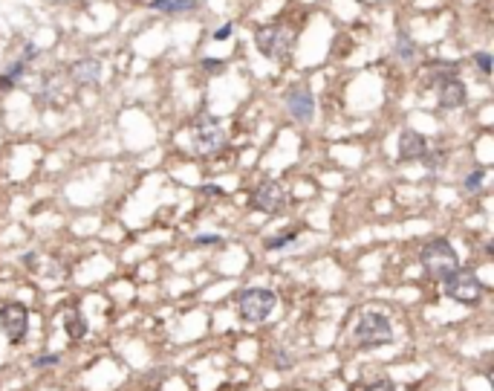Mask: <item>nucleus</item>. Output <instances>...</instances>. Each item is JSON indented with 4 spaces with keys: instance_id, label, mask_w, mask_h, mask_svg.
Returning a JSON list of instances; mask_svg holds the SVG:
<instances>
[{
    "instance_id": "obj_1",
    "label": "nucleus",
    "mask_w": 494,
    "mask_h": 391,
    "mask_svg": "<svg viewBox=\"0 0 494 391\" xmlns=\"http://www.w3.org/2000/svg\"><path fill=\"white\" fill-rule=\"evenodd\" d=\"M419 264H422L428 279L445 281L459 269V255L445 238H434L419 250Z\"/></svg>"
},
{
    "instance_id": "obj_2",
    "label": "nucleus",
    "mask_w": 494,
    "mask_h": 391,
    "mask_svg": "<svg viewBox=\"0 0 494 391\" xmlns=\"http://www.w3.org/2000/svg\"><path fill=\"white\" fill-rule=\"evenodd\" d=\"M393 339V325L379 310H364L353 327V342L359 348H379Z\"/></svg>"
},
{
    "instance_id": "obj_3",
    "label": "nucleus",
    "mask_w": 494,
    "mask_h": 391,
    "mask_svg": "<svg viewBox=\"0 0 494 391\" xmlns=\"http://www.w3.org/2000/svg\"><path fill=\"white\" fill-rule=\"evenodd\" d=\"M223 142H226V131H223V122L217 116L203 113V116L194 119V125H191V148L197 154L220 151Z\"/></svg>"
},
{
    "instance_id": "obj_4",
    "label": "nucleus",
    "mask_w": 494,
    "mask_h": 391,
    "mask_svg": "<svg viewBox=\"0 0 494 391\" xmlns=\"http://www.w3.org/2000/svg\"><path fill=\"white\" fill-rule=\"evenodd\" d=\"M277 308V296L266 287H246L237 296V313L246 322H263Z\"/></svg>"
},
{
    "instance_id": "obj_5",
    "label": "nucleus",
    "mask_w": 494,
    "mask_h": 391,
    "mask_svg": "<svg viewBox=\"0 0 494 391\" xmlns=\"http://www.w3.org/2000/svg\"><path fill=\"white\" fill-rule=\"evenodd\" d=\"M442 284H445L448 298H454V302H459V305H477L483 298V293H486L483 281L474 273H466V269H457V273L451 279H445Z\"/></svg>"
},
{
    "instance_id": "obj_6",
    "label": "nucleus",
    "mask_w": 494,
    "mask_h": 391,
    "mask_svg": "<svg viewBox=\"0 0 494 391\" xmlns=\"http://www.w3.org/2000/svg\"><path fill=\"white\" fill-rule=\"evenodd\" d=\"M292 41H295V35L287 26H263L255 33V47L266 58H284L289 52Z\"/></svg>"
},
{
    "instance_id": "obj_7",
    "label": "nucleus",
    "mask_w": 494,
    "mask_h": 391,
    "mask_svg": "<svg viewBox=\"0 0 494 391\" xmlns=\"http://www.w3.org/2000/svg\"><path fill=\"white\" fill-rule=\"evenodd\" d=\"M29 330V310L20 302H6L0 305V334H4L12 345L23 342Z\"/></svg>"
},
{
    "instance_id": "obj_8",
    "label": "nucleus",
    "mask_w": 494,
    "mask_h": 391,
    "mask_svg": "<svg viewBox=\"0 0 494 391\" xmlns=\"http://www.w3.org/2000/svg\"><path fill=\"white\" fill-rule=\"evenodd\" d=\"M287 110L298 119V122H313V116H315V96H313V90L295 87L292 93L287 96Z\"/></svg>"
},
{
    "instance_id": "obj_9",
    "label": "nucleus",
    "mask_w": 494,
    "mask_h": 391,
    "mask_svg": "<svg viewBox=\"0 0 494 391\" xmlns=\"http://www.w3.org/2000/svg\"><path fill=\"white\" fill-rule=\"evenodd\" d=\"M428 148H430V142H428V136L425 134H419V131H402L399 134V160H422L425 154H428Z\"/></svg>"
},
{
    "instance_id": "obj_10",
    "label": "nucleus",
    "mask_w": 494,
    "mask_h": 391,
    "mask_svg": "<svg viewBox=\"0 0 494 391\" xmlns=\"http://www.w3.org/2000/svg\"><path fill=\"white\" fill-rule=\"evenodd\" d=\"M437 102L442 110H454V107H462L466 105V84H462L457 76L451 78H442L440 87H437Z\"/></svg>"
},
{
    "instance_id": "obj_11",
    "label": "nucleus",
    "mask_w": 494,
    "mask_h": 391,
    "mask_svg": "<svg viewBox=\"0 0 494 391\" xmlns=\"http://www.w3.org/2000/svg\"><path fill=\"white\" fill-rule=\"evenodd\" d=\"M284 203V189L277 183H260L252 194V209H258V212H277Z\"/></svg>"
},
{
    "instance_id": "obj_12",
    "label": "nucleus",
    "mask_w": 494,
    "mask_h": 391,
    "mask_svg": "<svg viewBox=\"0 0 494 391\" xmlns=\"http://www.w3.org/2000/svg\"><path fill=\"white\" fill-rule=\"evenodd\" d=\"M102 78V62L99 58H81L73 64V81L76 84H99Z\"/></svg>"
},
{
    "instance_id": "obj_13",
    "label": "nucleus",
    "mask_w": 494,
    "mask_h": 391,
    "mask_svg": "<svg viewBox=\"0 0 494 391\" xmlns=\"http://www.w3.org/2000/svg\"><path fill=\"white\" fill-rule=\"evenodd\" d=\"M197 6V0H150V9H159L168 15H179V12H191Z\"/></svg>"
},
{
    "instance_id": "obj_14",
    "label": "nucleus",
    "mask_w": 494,
    "mask_h": 391,
    "mask_svg": "<svg viewBox=\"0 0 494 391\" xmlns=\"http://www.w3.org/2000/svg\"><path fill=\"white\" fill-rule=\"evenodd\" d=\"M26 64L29 62H23V58H18V62L4 73V76H0V90H12L18 81H20V76L26 73Z\"/></svg>"
},
{
    "instance_id": "obj_15",
    "label": "nucleus",
    "mask_w": 494,
    "mask_h": 391,
    "mask_svg": "<svg viewBox=\"0 0 494 391\" xmlns=\"http://www.w3.org/2000/svg\"><path fill=\"white\" fill-rule=\"evenodd\" d=\"M393 52L402 58V62H411V58L416 55V47H414V41H411L408 33H396V47H393Z\"/></svg>"
},
{
    "instance_id": "obj_16",
    "label": "nucleus",
    "mask_w": 494,
    "mask_h": 391,
    "mask_svg": "<svg viewBox=\"0 0 494 391\" xmlns=\"http://www.w3.org/2000/svg\"><path fill=\"white\" fill-rule=\"evenodd\" d=\"M64 327H67L70 339H84V337H87V319H84L81 313H70Z\"/></svg>"
},
{
    "instance_id": "obj_17",
    "label": "nucleus",
    "mask_w": 494,
    "mask_h": 391,
    "mask_svg": "<svg viewBox=\"0 0 494 391\" xmlns=\"http://www.w3.org/2000/svg\"><path fill=\"white\" fill-rule=\"evenodd\" d=\"M483 180H486V168H477V171H471L466 180H462V189H466L469 194H474V192L483 189Z\"/></svg>"
},
{
    "instance_id": "obj_18",
    "label": "nucleus",
    "mask_w": 494,
    "mask_h": 391,
    "mask_svg": "<svg viewBox=\"0 0 494 391\" xmlns=\"http://www.w3.org/2000/svg\"><path fill=\"white\" fill-rule=\"evenodd\" d=\"M295 240H298V232H284V235H277V238H266L263 247L266 250H281L287 244H295Z\"/></svg>"
},
{
    "instance_id": "obj_19",
    "label": "nucleus",
    "mask_w": 494,
    "mask_h": 391,
    "mask_svg": "<svg viewBox=\"0 0 494 391\" xmlns=\"http://www.w3.org/2000/svg\"><path fill=\"white\" fill-rule=\"evenodd\" d=\"M194 244L197 247H214V244H223V238L217 232H211V235H197L194 238Z\"/></svg>"
},
{
    "instance_id": "obj_20",
    "label": "nucleus",
    "mask_w": 494,
    "mask_h": 391,
    "mask_svg": "<svg viewBox=\"0 0 494 391\" xmlns=\"http://www.w3.org/2000/svg\"><path fill=\"white\" fill-rule=\"evenodd\" d=\"M58 363H61L58 354H47V356H35V359H32L35 368H47V366H58Z\"/></svg>"
},
{
    "instance_id": "obj_21",
    "label": "nucleus",
    "mask_w": 494,
    "mask_h": 391,
    "mask_svg": "<svg viewBox=\"0 0 494 391\" xmlns=\"http://www.w3.org/2000/svg\"><path fill=\"white\" fill-rule=\"evenodd\" d=\"M422 163H425L428 168H440V165H442V151H430V148H428V154L422 157Z\"/></svg>"
},
{
    "instance_id": "obj_22",
    "label": "nucleus",
    "mask_w": 494,
    "mask_h": 391,
    "mask_svg": "<svg viewBox=\"0 0 494 391\" xmlns=\"http://www.w3.org/2000/svg\"><path fill=\"white\" fill-rule=\"evenodd\" d=\"M474 62H477V67H480L483 76L491 73V55H488V52H477V55H474Z\"/></svg>"
},
{
    "instance_id": "obj_23",
    "label": "nucleus",
    "mask_w": 494,
    "mask_h": 391,
    "mask_svg": "<svg viewBox=\"0 0 494 391\" xmlns=\"http://www.w3.org/2000/svg\"><path fill=\"white\" fill-rule=\"evenodd\" d=\"M364 391H396V385L390 380H379V383H370Z\"/></svg>"
},
{
    "instance_id": "obj_24",
    "label": "nucleus",
    "mask_w": 494,
    "mask_h": 391,
    "mask_svg": "<svg viewBox=\"0 0 494 391\" xmlns=\"http://www.w3.org/2000/svg\"><path fill=\"white\" fill-rule=\"evenodd\" d=\"M231 35V23H223L220 29H214V41H226Z\"/></svg>"
},
{
    "instance_id": "obj_25",
    "label": "nucleus",
    "mask_w": 494,
    "mask_h": 391,
    "mask_svg": "<svg viewBox=\"0 0 494 391\" xmlns=\"http://www.w3.org/2000/svg\"><path fill=\"white\" fill-rule=\"evenodd\" d=\"M203 67H208V73H217V70H223V67H226V62H220V58H217V62H214V58H205Z\"/></svg>"
},
{
    "instance_id": "obj_26",
    "label": "nucleus",
    "mask_w": 494,
    "mask_h": 391,
    "mask_svg": "<svg viewBox=\"0 0 494 391\" xmlns=\"http://www.w3.org/2000/svg\"><path fill=\"white\" fill-rule=\"evenodd\" d=\"M284 363L289 366V363H292V356H287V354H277V366H284Z\"/></svg>"
},
{
    "instance_id": "obj_27",
    "label": "nucleus",
    "mask_w": 494,
    "mask_h": 391,
    "mask_svg": "<svg viewBox=\"0 0 494 391\" xmlns=\"http://www.w3.org/2000/svg\"><path fill=\"white\" fill-rule=\"evenodd\" d=\"M203 192H205V194H223V192H220V189H217V186H205V189H203Z\"/></svg>"
}]
</instances>
